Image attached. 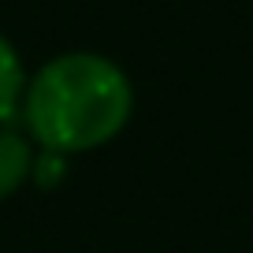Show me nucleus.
Listing matches in <instances>:
<instances>
[{
    "instance_id": "obj_1",
    "label": "nucleus",
    "mask_w": 253,
    "mask_h": 253,
    "mask_svg": "<svg viewBox=\"0 0 253 253\" xmlns=\"http://www.w3.org/2000/svg\"><path fill=\"white\" fill-rule=\"evenodd\" d=\"M134 112V86L119 63L97 52L48 60L23 97L26 130L48 153H89L119 138Z\"/></svg>"
},
{
    "instance_id": "obj_2",
    "label": "nucleus",
    "mask_w": 253,
    "mask_h": 253,
    "mask_svg": "<svg viewBox=\"0 0 253 253\" xmlns=\"http://www.w3.org/2000/svg\"><path fill=\"white\" fill-rule=\"evenodd\" d=\"M34 171L30 142L15 130H0V201L11 198Z\"/></svg>"
},
{
    "instance_id": "obj_3",
    "label": "nucleus",
    "mask_w": 253,
    "mask_h": 253,
    "mask_svg": "<svg viewBox=\"0 0 253 253\" xmlns=\"http://www.w3.org/2000/svg\"><path fill=\"white\" fill-rule=\"evenodd\" d=\"M26 97V71L23 60H19L15 45H11L4 34H0V119H11L23 108Z\"/></svg>"
}]
</instances>
